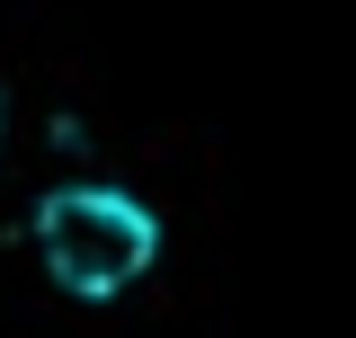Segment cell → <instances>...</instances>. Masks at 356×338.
I'll use <instances>...</instances> for the list:
<instances>
[{
    "label": "cell",
    "instance_id": "obj_1",
    "mask_svg": "<svg viewBox=\"0 0 356 338\" xmlns=\"http://www.w3.org/2000/svg\"><path fill=\"white\" fill-rule=\"evenodd\" d=\"M36 258L72 303H116L161 267V214L134 187H98V178L44 187L36 196Z\"/></svg>",
    "mask_w": 356,
    "mask_h": 338
}]
</instances>
